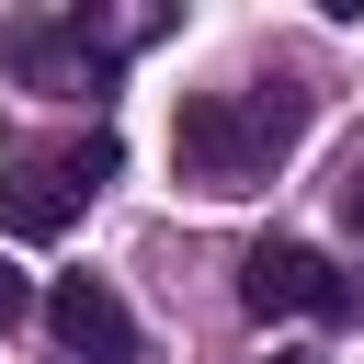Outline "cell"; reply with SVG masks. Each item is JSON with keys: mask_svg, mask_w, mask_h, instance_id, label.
<instances>
[{"mask_svg": "<svg viewBox=\"0 0 364 364\" xmlns=\"http://www.w3.org/2000/svg\"><path fill=\"white\" fill-rule=\"evenodd\" d=\"M284 136H296V114H284V102L193 91V102H182V125H171V159H182V182L239 193V182H262V171H273V148H284Z\"/></svg>", "mask_w": 364, "mask_h": 364, "instance_id": "6da1fadb", "label": "cell"}, {"mask_svg": "<svg viewBox=\"0 0 364 364\" xmlns=\"http://www.w3.org/2000/svg\"><path fill=\"white\" fill-rule=\"evenodd\" d=\"M239 307H250V318H364V284L330 273L307 239H262V250L239 262Z\"/></svg>", "mask_w": 364, "mask_h": 364, "instance_id": "7a4b0ae2", "label": "cell"}, {"mask_svg": "<svg viewBox=\"0 0 364 364\" xmlns=\"http://www.w3.org/2000/svg\"><path fill=\"white\" fill-rule=\"evenodd\" d=\"M46 330L68 364H136V307L102 284V273H57L46 284Z\"/></svg>", "mask_w": 364, "mask_h": 364, "instance_id": "3957f363", "label": "cell"}, {"mask_svg": "<svg viewBox=\"0 0 364 364\" xmlns=\"http://www.w3.org/2000/svg\"><path fill=\"white\" fill-rule=\"evenodd\" d=\"M11 68H23L34 91H102L114 46L91 34V11H80V23H23V34H11Z\"/></svg>", "mask_w": 364, "mask_h": 364, "instance_id": "277c9868", "label": "cell"}, {"mask_svg": "<svg viewBox=\"0 0 364 364\" xmlns=\"http://www.w3.org/2000/svg\"><path fill=\"white\" fill-rule=\"evenodd\" d=\"M68 216H80L68 159H11V171H0V228H11V239H68Z\"/></svg>", "mask_w": 364, "mask_h": 364, "instance_id": "5b68a950", "label": "cell"}, {"mask_svg": "<svg viewBox=\"0 0 364 364\" xmlns=\"http://www.w3.org/2000/svg\"><path fill=\"white\" fill-rule=\"evenodd\" d=\"M68 182H80V193H91V182H114V136H102V125L68 148Z\"/></svg>", "mask_w": 364, "mask_h": 364, "instance_id": "8992f818", "label": "cell"}, {"mask_svg": "<svg viewBox=\"0 0 364 364\" xmlns=\"http://www.w3.org/2000/svg\"><path fill=\"white\" fill-rule=\"evenodd\" d=\"M11 318H23V273L0 262V330H11Z\"/></svg>", "mask_w": 364, "mask_h": 364, "instance_id": "52a82bcc", "label": "cell"}, {"mask_svg": "<svg viewBox=\"0 0 364 364\" xmlns=\"http://www.w3.org/2000/svg\"><path fill=\"white\" fill-rule=\"evenodd\" d=\"M273 364H296V353H273Z\"/></svg>", "mask_w": 364, "mask_h": 364, "instance_id": "ba28073f", "label": "cell"}]
</instances>
